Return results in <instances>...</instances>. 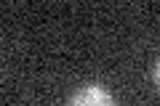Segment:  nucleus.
Returning a JSON list of instances; mask_svg holds the SVG:
<instances>
[{"instance_id":"obj_1","label":"nucleus","mask_w":160,"mask_h":106,"mask_svg":"<svg viewBox=\"0 0 160 106\" xmlns=\"http://www.w3.org/2000/svg\"><path fill=\"white\" fill-rule=\"evenodd\" d=\"M67 106H115V98L102 85H86L69 98Z\"/></svg>"}]
</instances>
